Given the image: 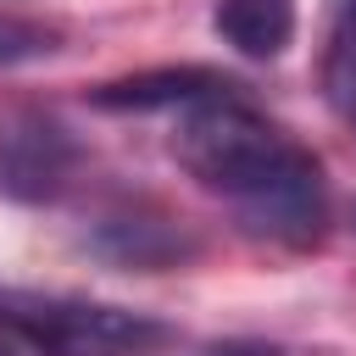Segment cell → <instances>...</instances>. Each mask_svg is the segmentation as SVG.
I'll return each instance as SVG.
<instances>
[{"label":"cell","instance_id":"obj_4","mask_svg":"<svg viewBox=\"0 0 356 356\" xmlns=\"http://www.w3.org/2000/svg\"><path fill=\"white\" fill-rule=\"evenodd\" d=\"M239 83L211 72V67H156V72H134V78H117V83H100L89 89V100L100 111H189V106H206V100H222L234 95Z\"/></svg>","mask_w":356,"mask_h":356},{"label":"cell","instance_id":"obj_8","mask_svg":"<svg viewBox=\"0 0 356 356\" xmlns=\"http://www.w3.org/2000/svg\"><path fill=\"white\" fill-rule=\"evenodd\" d=\"M206 356H284L273 345H222V350H206Z\"/></svg>","mask_w":356,"mask_h":356},{"label":"cell","instance_id":"obj_10","mask_svg":"<svg viewBox=\"0 0 356 356\" xmlns=\"http://www.w3.org/2000/svg\"><path fill=\"white\" fill-rule=\"evenodd\" d=\"M345 6H350V11H356V0H345Z\"/></svg>","mask_w":356,"mask_h":356},{"label":"cell","instance_id":"obj_2","mask_svg":"<svg viewBox=\"0 0 356 356\" xmlns=\"http://www.w3.org/2000/svg\"><path fill=\"white\" fill-rule=\"evenodd\" d=\"M0 334L28 345L33 356H150L172 339V328L145 312L11 284H0Z\"/></svg>","mask_w":356,"mask_h":356},{"label":"cell","instance_id":"obj_7","mask_svg":"<svg viewBox=\"0 0 356 356\" xmlns=\"http://www.w3.org/2000/svg\"><path fill=\"white\" fill-rule=\"evenodd\" d=\"M328 100L339 106L345 122H356V33H345L328 56Z\"/></svg>","mask_w":356,"mask_h":356},{"label":"cell","instance_id":"obj_9","mask_svg":"<svg viewBox=\"0 0 356 356\" xmlns=\"http://www.w3.org/2000/svg\"><path fill=\"white\" fill-rule=\"evenodd\" d=\"M0 356H33V350H28V345H17L11 334H0Z\"/></svg>","mask_w":356,"mask_h":356},{"label":"cell","instance_id":"obj_1","mask_svg":"<svg viewBox=\"0 0 356 356\" xmlns=\"http://www.w3.org/2000/svg\"><path fill=\"white\" fill-rule=\"evenodd\" d=\"M178 167L239 211L245 228L278 245H312L328 222V184L317 156L267 122L239 89L206 106H189L172 134Z\"/></svg>","mask_w":356,"mask_h":356},{"label":"cell","instance_id":"obj_5","mask_svg":"<svg viewBox=\"0 0 356 356\" xmlns=\"http://www.w3.org/2000/svg\"><path fill=\"white\" fill-rule=\"evenodd\" d=\"M211 22L239 56L273 61L295 39V0H217Z\"/></svg>","mask_w":356,"mask_h":356},{"label":"cell","instance_id":"obj_6","mask_svg":"<svg viewBox=\"0 0 356 356\" xmlns=\"http://www.w3.org/2000/svg\"><path fill=\"white\" fill-rule=\"evenodd\" d=\"M56 50V33L39 28V22H22V17H0V67H17V61H33Z\"/></svg>","mask_w":356,"mask_h":356},{"label":"cell","instance_id":"obj_3","mask_svg":"<svg viewBox=\"0 0 356 356\" xmlns=\"http://www.w3.org/2000/svg\"><path fill=\"white\" fill-rule=\"evenodd\" d=\"M72 161H78V145L67 139L61 122L39 111H17L0 122V189L22 200H50L67 189Z\"/></svg>","mask_w":356,"mask_h":356}]
</instances>
